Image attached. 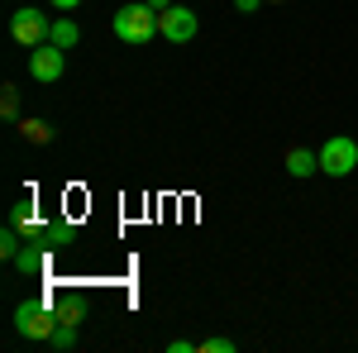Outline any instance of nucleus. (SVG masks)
<instances>
[{
    "label": "nucleus",
    "instance_id": "obj_1",
    "mask_svg": "<svg viewBox=\"0 0 358 353\" xmlns=\"http://www.w3.org/2000/svg\"><path fill=\"white\" fill-rule=\"evenodd\" d=\"M153 34H158V10L148 0H134V5L115 10V38L120 43H148Z\"/></svg>",
    "mask_w": 358,
    "mask_h": 353
},
{
    "label": "nucleus",
    "instance_id": "obj_2",
    "mask_svg": "<svg viewBox=\"0 0 358 353\" xmlns=\"http://www.w3.org/2000/svg\"><path fill=\"white\" fill-rule=\"evenodd\" d=\"M57 325H62V315L48 310L43 301H20L15 305V334L20 339H53Z\"/></svg>",
    "mask_w": 358,
    "mask_h": 353
},
{
    "label": "nucleus",
    "instance_id": "obj_3",
    "mask_svg": "<svg viewBox=\"0 0 358 353\" xmlns=\"http://www.w3.org/2000/svg\"><path fill=\"white\" fill-rule=\"evenodd\" d=\"M48 29H53V20L38 15L34 5H20V10L10 15V38H15L20 48H38V43H48Z\"/></svg>",
    "mask_w": 358,
    "mask_h": 353
},
{
    "label": "nucleus",
    "instance_id": "obj_4",
    "mask_svg": "<svg viewBox=\"0 0 358 353\" xmlns=\"http://www.w3.org/2000/svg\"><path fill=\"white\" fill-rule=\"evenodd\" d=\"M358 167V143L349 134H334L325 148H320V172L325 177H349Z\"/></svg>",
    "mask_w": 358,
    "mask_h": 353
},
{
    "label": "nucleus",
    "instance_id": "obj_5",
    "mask_svg": "<svg viewBox=\"0 0 358 353\" xmlns=\"http://www.w3.org/2000/svg\"><path fill=\"white\" fill-rule=\"evenodd\" d=\"M196 29H201V20H196V10H187V5H167L163 15H158V34H163L167 43H192Z\"/></svg>",
    "mask_w": 358,
    "mask_h": 353
},
{
    "label": "nucleus",
    "instance_id": "obj_6",
    "mask_svg": "<svg viewBox=\"0 0 358 353\" xmlns=\"http://www.w3.org/2000/svg\"><path fill=\"white\" fill-rule=\"evenodd\" d=\"M62 72H67V53H62L57 43L29 48V77H34V82H57Z\"/></svg>",
    "mask_w": 358,
    "mask_h": 353
},
{
    "label": "nucleus",
    "instance_id": "obj_7",
    "mask_svg": "<svg viewBox=\"0 0 358 353\" xmlns=\"http://www.w3.org/2000/svg\"><path fill=\"white\" fill-rule=\"evenodd\" d=\"M10 224L24 234V244H38V239H43V224H38V210H34V196H20V201L10 206Z\"/></svg>",
    "mask_w": 358,
    "mask_h": 353
},
{
    "label": "nucleus",
    "instance_id": "obj_8",
    "mask_svg": "<svg viewBox=\"0 0 358 353\" xmlns=\"http://www.w3.org/2000/svg\"><path fill=\"white\" fill-rule=\"evenodd\" d=\"M15 268L24 272V277H43V272H48V248L43 244L20 248V253H15Z\"/></svg>",
    "mask_w": 358,
    "mask_h": 353
},
{
    "label": "nucleus",
    "instance_id": "obj_9",
    "mask_svg": "<svg viewBox=\"0 0 358 353\" xmlns=\"http://www.w3.org/2000/svg\"><path fill=\"white\" fill-rule=\"evenodd\" d=\"M38 244L48 248V253H57V248L77 244V224H67V219H53V224H43V239Z\"/></svg>",
    "mask_w": 358,
    "mask_h": 353
},
{
    "label": "nucleus",
    "instance_id": "obj_10",
    "mask_svg": "<svg viewBox=\"0 0 358 353\" xmlns=\"http://www.w3.org/2000/svg\"><path fill=\"white\" fill-rule=\"evenodd\" d=\"M287 172L301 182V177H315L320 172V153H310V148H292L287 153Z\"/></svg>",
    "mask_w": 358,
    "mask_h": 353
},
{
    "label": "nucleus",
    "instance_id": "obj_11",
    "mask_svg": "<svg viewBox=\"0 0 358 353\" xmlns=\"http://www.w3.org/2000/svg\"><path fill=\"white\" fill-rule=\"evenodd\" d=\"M48 43H57L62 53H72V48L82 43V29H77L72 20H67V15H62V20H53V29H48Z\"/></svg>",
    "mask_w": 358,
    "mask_h": 353
},
{
    "label": "nucleus",
    "instance_id": "obj_12",
    "mask_svg": "<svg viewBox=\"0 0 358 353\" xmlns=\"http://www.w3.org/2000/svg\"><path fill=\"white\" fill-rule=\"evenodd\" d=\"M20 134H24V143H48V138H53V129H48V120L24 115V120H20Z\"/></svg>",
    "mask_w": 358,
    "mask_h": 353
},
{
    "label": "nucleus",
    "instance_id": "obj_13",
    "mask_svg": "<svg viewBox=\"0 0 358 353\" xmlns=\"http://www.w3.org/2000/svg\"><path fill=\"white\" fill-rule=\"evenodd\" d=\"M0 115H5V120H24V115H20V86L15 82L0 86Z\"/></svg>",
    "mask_w": 358,
    "mask_h": 353
},
{
    "label": "nucleus",
    "instance_id": "obj_14",
    "mask_svg": "<svg viewBox=\"0 0 358 353\" xmlns=\"http://www.w3.org/2000/svg\"><path fill=\"white\" fill-rule=\"evenodd\" d=\"M20 239H24V234H20V229H15V224H5V229H0V258H10V263H15V253H20Z\"/></svg>",
    "mask_w": 358,
    "mask_h": 353
},
{
    "label": "nucleus",
    "instance_id": "obj_15",
    "mask_svg": "<svg viewBox=\"0 0 358 353\" xmlns=\"http://www.w3.org/2000/svg\"><path fill=\"white\" fill-rule=\"evenodd\" d=\"M57 315H62V325H82V315H86L82 296H67L62 305H57Z\"/></svg>",
    "mask_w": 358,
    "mask_h": 353
},
{
    "label": "nucleus",
    "instance_id": "obj_16",
    "mask_svg": "<svg viewBox=\"0 0 358 353\" xmlns=\"http://www.w3.org/2000/svg\"><path fill=\"white\" fill-rule=\"evenodd\" d=\"M48 344H53V349H72V344H77V325H57Z\"/></svg>",
    "mask_w": 358,
    "mask_h": 353
},
{
    "label": "nucleus",
    "instance_id": "obj_17",
    "mask_svg": "<svg viewBox=\"0 0 358 353\" xmlns=\"http://www.w3.org/2000/svg\"><path fill=\"white\" fill-rule=\"evenodd\" d=\"M201 353H234V339H220V334H215V339L201 344Z\"/></svg>",
    "mask_w": 358,
    "mask_h": 353
},
{
    "label": "nucleus",
    "instance_id": "obj_18",
    "mask_svg": "<svg viewBox=\"0 0 358 353\" xmlns=\"http://www.w3.org/2000/svg\"><path fill=\"white\" fill-rule=\"evenodd\" d=\"M48 5H53L57 15H72V10H77V5H82V0H48Z\"/></svg>",
    "mask_w": 358,
    "mask_h": 353
},
{
    "label": "nucleus",
    "instance_id": "obj_19",
    "mask_svg": "<svg viewBox=\"0 0 358 353\" xmlns=\"http://www.w3.org/2000/svg\"><path fill=\"white\" fill-rule=\"evenodd\" d=\"M167 349H172V353H192V349H201V344H192V339H172Z\"/></svg>",
    "mask_w": 358,
    "mask_h": 353
},
{
    "label": "nucleus",
    "instance_id": "obj_20",
    "mask_svg": "<svg viewBox=\"0 0 358 353\" xmlns=\"http://www.w3.org/2000/svg\"><path fill=\"white\" fill-rule=\"evenodd\" d=\"M258 5H263V0H234V10H244V15H253Z\"/></svg>",
    "mask_w": 358,
    "mask_h": 353
},
{
    "label": "nucleus",
    "instance_id": "obj_21",
    "mask_svg": "<svg viewBox=\"0 0 358 353\" xmlns=\"http://www.w3.org/2000/svg\"><path fill=\"white\" fill-rule=\"evenodd\" d=\"M148 5H153V10H158V15H163L167 5H177V0H148Z\"/></svg>",
    "mask_w": 358,
    "mask_h": 353
},
{
    "label": "nucleus",
    "instance_id": "obj_22",
    "mask_svg": "<svg viewBox=\"0 0 358 353\" xmlns=\"http://www.w3.org/2000/svg\"><path fill=\"white\" fill-rule=\"evenodd\" d=\"M268 5H282V0H268Z\"/></svg>",
    "mask_w": 358,
    "mask_h": 353
}]
</instances>
